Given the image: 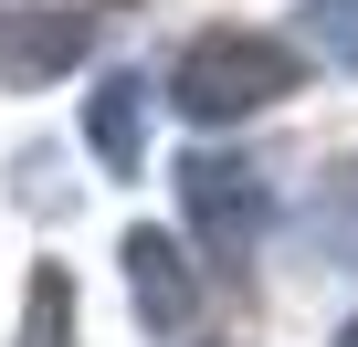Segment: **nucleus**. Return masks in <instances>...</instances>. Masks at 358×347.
I'll return each mask as SVG.
<instances>
[{"label": "nucleus", "mask_w": 358, "mask_h": 347, "mask_svg": "<svg viewBox=\"0 0 358 347\" xmlns=\"http://www.w3.org/2000/svg\"><path fill=\"white\" fill-rule=\"evenodd\" d=\"M306 43H316L337 74H358V0H306Z\"/></svg>", "instance_id": "nucleus-8"}, {"label": "nucleus", "mask_w": 358, "mask_h": 347, "mask_svg": "<svg viewBox=\"0 0 358 347\" xmlns=\"http://www.w3.org/2000/svg\"><path fill=\"white\" fill-rule=\"evenodd\" d=\"M337 347H358V316H348V337H337Z\"/></svg>", "instance_id": "nucleus-9"}, {"label": "nucleus", "mask_w": 358, "mask_h": 347, "mask_svg": "<svg viewBox=\"0 0 358 347\" xmlns=\"http://www.w3.org/2000/svg\"><path fill=\"white\" fill-rule=\"evenodd\" d=\"M22 347H74V274L43 263L32 274V316H22Z\"/></svg>", "instance_id": "nucleus-7"}, {"label": "nucleus", "mask_w": 358, "mask_h": 347, "mask_svg": "<svg viewBox=\"0 0 358 347\" xmlns=\"http://www.w3.org/2000/svg\"><path fill=\"white\" fill-rule=\"evenodd\" d=\"M295 242H306L316 263H358V158H337L327 179L306 190V211H295Z\"/></svg>", "instance_id": "nucleus-5"}, {"label": "nucleus", "mask_w": 358, "mask_h": 347, "mask_svg": "<svg viewBox=\"0 0 358 347\" xmlns=\"http://www.w3.org/2000/svg\"><path fill=\"white\" fill-rule=\"evenodd\" d=\"M85 137H95V158H106V168H137V147H148V84H137V74H106V84H95Z\"/></svg>", "instance_id": "nucleus-6"}, {"label": "nucleus", "mask_w": 358, "mask_h": 347, "mask_svg": "<svg viewBox=\"0 0 358 347\" xmlns=\"http://www.w3.org/2000/svg\"><path fill=\"white\" fill-rule=\"evenodd\" d=\"M179 211H190V232H201V253L222 263V274H243L253 263V232H264V168H243V158H179Z\"/></svg>", "instance_id": "nucleus-2"}, {"label": "nucleus", "mask_w": 358, "mask_h": 347, "mask_svg": "<svg viewBox=\"0 0 358 347\" xmlns=\"http://www.w3.org/2000/svg\"><path fill=\"white\" fill-rule=\"evenodd\" d=\"M127 284H137V305H148V326L169 337V326H190V263H179V242L169 232H127Z\"/></svg>", "instance_id": "nucleus-4"}, {"label": "nucleus", "mask_w": 358, "mask_h": 347, "mask_svg": "<svg viewBox=\"0 0 358 347\" xmlns=\"http://www.w3.org/2000/svg\"><path fill=\"white\" fill-rule=\"evenodd\" d=\"M295 84H306L295 43L243 32V22L190 32V43H179V64H169V105L190 116V126H232V116H253V105H274V95H295Z\"/></svg>", "instance_id": "nucleus-1"}, {"label": "nucleus", "mask_w": 358, "mask_h": 347, "mask_svg": "<svg viewBox=\"0 0 358 347\" xmlns=\"http://www.w3.org/2000/svg\"><path fill=\"white\" fill-rule=\"evenodd\" d=\"M95 11H0V84H53L64 64H85Z\"/></svg>", "instance_id": "nucleus-3"}]
</instances>
